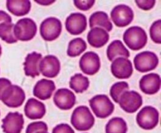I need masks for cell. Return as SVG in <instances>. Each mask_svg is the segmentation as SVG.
Instances as JSON below:
<instances>
[{
  "mask_svg": "<svg viewBox=\"0 0 161 133\" xmlns=\"http://www.w3.org/2000/svg\"><path fill=\"white\" fill-rule=\"evenodd\" d=\"M94 117L87 106H80L72 112L71 124L78 131H88L94 126Z\"/></svg>",
  "mask_w": 161,
  "mask_h": 133,
  "instance_id": "1",
  "label": "cell"
},
{
  "mask_svg": "<svg viewBox=\"0 0 161 133\" xmlns=\"http://www.w3.org/2000/svg\"><path fill=\"white\" fill-rule=\"evenodd\" d=\"M123 38L128 48L134 51H137L146 46L148 36L146 31L142 28L134 26L126 30Z\"/></svg>",
  "mask_w": 161,
  "mask_h": 133,
  "instance_id": "2",
  "label": "cell"
},
{
  "mask_svg": "<svg viewBox=\"0 0 161 133\" xmlns=\"http://www.w3.org/2000/svg\"><path fill=\"white\" fill-rule=\"evenodd\" d=\"M37 33V25L32 19L22 18L14 24V34L16 39L21 42L31 40Z\"/></svg>",
  "mask_w": 161,
  "mask_h": 133,
  "instance_id": "3",
  "label": "cell"
},
{
  "mask_svg": "<svg viewBox=\"0 0 161 133\" xmlns=\"http://www.w3.org/2000/svg\"><path fill=\"white\" fill-rule=\"evenodd\" d=\"M91 110L98 118H106L114 111V104L106 95H97L89 100Z\"/></svg>",
  "mask_w": 161,
  "mask_h": 133,
  "instance_id": "4",
  "label": "cell"
},
{
  "mask_svg": "<svg viewBox=\"0 0 161 133\" xmlns=\"http://www.w3.org/2000/svg\"><path fill=\"white\" fill-rule=\"evenodd\" d=\"M0 100L8 107H20L25 100V93L19 85L11 84L3 92Z\"/></svg>",
  "mask_w": 161,
  "mask_h": 133,
  "instance_id": "5",
  "label": "cell"
},
{
  "mask_svg": "<svg viewBox=\"0 0 161 133\" xmlns=\"http://www.w3.org/2000/svg\"><path fill=\"white\" fill-rule=\"evenodd\" d=\"M62 24L59 19L56 17H48L41 23L39 31L42 39L47 42H52L61 35Z\"/></svg>",
  "mask_w": 161,
  "mask_h": 133,
  "instance_id": "6",
  "label": "cell"
},
{
  "mask_svg": "<svg viewBox=\"0 0 161 133\" xmlns=\"http://www.w3.org/2000/svg\"><path fill=\"white\" fill-rule=\"evenodd\" d=\"M136 121L142 129H153L159 123V111L153 106H145L137 114Z\"/></svg>",
  "mask_w": 161,
  "mask_h": 133,
  "instance_id": "7",
  "label": "cell"
},
{
  "mask_svg": "<svg viewBox=\"0 0 161 133\" xmlns=\"http://www.w3.org/2000/svg\"><path fill=\"white\" fill-rule=\"evenodd\" d=\"M134 64L136 70L141 73H146L157 68L159 64V58L153 52L144 51L135 56Z\"/></svg>",
  "mask_w": 161,
  "mask_h": 133,
  "instance_id": "8",
  "label": "cell"
},
{
  "mask_svg": "<svg viewBox=\"0 0 161 133\" xmlns=\"http://www.w3.org/2000/svg\"><path fill=\"white\" fill-rule=\"evenodd\" d=\"M118 103L125 112L133 114L141 107L143 100L138 92L126 91L120 95Z\"/></svg>",
  "mask_w": 161,
  "mask_h": 133,
  "instance_id": "9",
  "label": "cell"
},
{
  "mask_svg": "<svg viewBox=\"0 0 161 133\" xmlns=\"http://www.w3.org/2000/svg\"><path fill=\"white\" fill-rule=\"evenodd\" d=\"M111 19L115 25L124 28L130 24L134 19V11L125 4H119L111 11Z\"/></svg>",
  "mask_w": 161,
  "mask_h": 133,
  "instance_id": "10",
  "label": "cell"
},
{
  "mask_svg": "<svg viewBox=\"0 0 161 133\" xmlns=\"http://www.w3.org/2000/svg\"><path fill=\"white\" fill-rule=\"evenodd\" d=\"M80 67L82 72L87 75H94L99 71L101 67L98 54L92 51L86 52L80 59Z\"/></svg>",
  "mask_w": 161,
  "mask_h": 133,
  "instance_id": "11",
  "label": "cell"
},
{
  "mask_svg": "<svg viewBox=\"0 0 161 133\" xmlns=\"http://www.w3.org/2000/svg\"><path fill=\"white\" fill-rule=\"evenodd\" d=\"M39 73L49 78H53L58 75L61 70V63L58 57L53 55H47L41 59L39 65Z\"/></svg>",
  "mask_w": 161,
  "mask_h": 133,
  "instance_id": "12",
  "label": "cell"
},
{
  "mask_svg": "<svg viewBox=\"0 0 161 133\" xmlns=\"http://www.w3.org/2000/svg\"><path fill=\"white\" fill-rule=\"evenodd\" d=\"M4 133H20L24 128V117L19 112H9L2 120Z\"/></svg>",
  "mask_w": 161,
  "mask_h": 133,
  "instance_id": "13",
  "label": "cell"
},
{
  "mask_svg": "<svg viewBox=\"0 0 161 133\" xmlns=\"http://www.w3.org/2000/svg\"><path fill=\"white\" fill-rule=\"evenodd\" d=\"M87 27L86 16L80 13H73L67 17L65 20V28L68 32L72 35L82 34Z\"/></svg>",
  "mask_w": 161,
  "mask_h": 133,
  "instance_id": "14",
  "label": "cell"
},
{
  "mask_svg": "<svg viewBox=\"0 0 161 133\" xmlns=\"http://www.w3.org/2000/svg\"><path fill=\"white\" fill-rule=\"evenodd\" d=\"M111 72L117 79H127L133 74L132 63L127 58H116L111 64Z\"/></svg>",
  "mask_w": 161,
  "mask_h": 133,
  "instance_id": "15",
  "label": "cell"
},
{
  "mask_svg": "<svg viewBox=\"0 0 161 133\" xmlns=\"http://www.w3.org/2000/svg\"><path fill=\"white\" fill-rule=\"evenodd\" d=\"M75 94L68 89H59L55 92L53 96V103L59 109L62 110H69L75 104Z\"/></svg>",
  "mask_w": 161,
  "mask_h": 133,
  "instance_id": "16",
  "label": "cell"
},
{
  "mask_svg": "<svg viewBox=\"0 0 161 133\" xmlns=\"http://www.w3.org/2000/svg\"><path fill=\"white\" fill-rule=\"evenodd\" d=\"M160 76L158 74L149 73L144 75L139 81L140 89L147 95H154L160 91Z\"/></svg>",
  "mask_w": 161,
  "mask_h": 133,
  "instance_id": "17",
  "label": "cell"
},
{
  "mask_svg": "<svg viewBox=\"0 0 161 133\" xmlns=\"http://www.w3.org/2000/svg\"><path fill=\"white\" fill-rule=\"evenodd\" d=\"M25 114L31 120L41 119L46 114V106L35 98H30L25 106Z\"/></svg>",
  "mask_w": 161,
  "mask_h": 133,
  "instance_id": "18",
  "label": "cell"
},
{
  "mask_svg": "<svg viewBox=\"0 0 161 133\" xmlns=\"http://www.w3.org/2000/svg\"><path fill=\"white\" fill-rule=\"evenodd\" d=\"M55 89L56 86L52 80L41 79L33 88V95L39 100H48L52 96Z\"/></svg>",
  "mask_w": 161,
  "mask_h": 133,
  "instance_id": "19",
  "label": "cell"
},
{
  "mask_svg": "<svg viewBox=\"0 0 161 133\" xmlns=\"http://www.w3.org/2000/svg\"><path fill=\"white\" fill-rule=\"evenodd\" d=\"M42 59V54L36 52H32L27 55L24 62V70L26 76L36 78L40 74L39 65Z\"/></svg>",
  "mask_w": 161,
  "mask_h": 133,
  "instance_id": "20",
  "label": "cell"
},
{
  "mask_svg": "<svg viewBox=\"0 0 161 133\" xmlns=\"http://www.w3.org/2000/svg\"><path fill=\"white\" fill-rule=\"evenodd\" d=\"M109 40V34L101 28H91L87 34V42L94 48H102Z\"/></svg>",
  "mask_w": 161,
  "mask_h": 133,
  "instance_id": "21",
  "label": "cell"
},
{
  "mask_svg": "<svg viewBox=\"0 0 161 133\" xmlns=\"http://www.w3.org/2000/svg\"><path fill=\"white\" fill-rule=\"evenodd\" d=\"M89 25L91 28L100 27L101 28L105 29L107 32L113 30V23L110 21L108 14L103 11H97L92 13L90 17Z\"/></svg>",
  "mask_w": 161,
  "mask_h": 133,
  "instance_id": "22",
  "label": "cell"
},
{
  "mask_svg": "<svg viewBox=\"0 0 161 133\" xmlns=\"http://www.w3.org/2000/svg\"><path fill=\"white\" fill-rule=\"evenodd\" d=\"M31 4L28 0H8L6 2V8L13 15L16 17H23L27 15L31 10Z\"/></svg>",
  "mask_w": 161,
  "mask_h": 133,
  "instance_id": "23",
  "label": "cell"
},
{
  "mask_svg": "<svg viewBox=\"0 0 161 133\" xmlns=\"http://www.w3.org/2000/svg\"><path fill=\"white\" fill-rule=\"evenodd\" d=\"M107 57L110 61H113L119 57L128 58L130 53L128 49L124 46V43L120 40H115L108 45L107 48Z\"/></svg>",
  "mask_w": 161,
  "mask_h": 133,
  "instance_id": "24",
  "label": "cell"
},
{
  "mask_svg": "<svg viewBox=\"0 0 161 133\" xmlns=\"http://www.w3.org/2000/svg\"><path fill=\"white\" fill-rule=\"evenodd\" d=\"M69 86L74 92L77 93H83L89 88V78L85 77L82 74H75L71 78Z\"/></svg>",
  "mask_w": 161,
  "mask_h": 133,
  "instance_id": "25",
  "label": "cell"
},
{
  "mask_svg": "<svg viewBox=\"0 0 161 133\" xmlns=\"http://www.w3.org/2000/svg\"><path fill=\"white\" fill-rule=\"evenodd\" d=\"M127 122L122 117H113L105 125V133H127Z\"/></svg>",
  "mask_w": 161,
  "mask_h": 133,
  "instance_id": "26",
  "label": "cell"
},
{
  "mask_svg": "<svg viewBox=\"0 0 161 133\" xmlns=\"http://www.w3.org/2000/svg\"><path fill=\"white\" fill-rule=\"evenodd\" d=\"M87 48L86 42L81 38H75L69 42L67 54L70 57H76L81 55Z\"/></svg>",
  "mask_w": 161,
  "mask_h": 133,
  "instance_id": "27",
  "label": "cell"
},
{
  "mask_svg": "<svg viewBox=\"0 0 161 133\" xmlns=\"http://www.w3.org/2000/svg\"><path fill=\"white\" fill-rule=\"evenodd\" d=\"M14 24L13 23H3L0 24V38L8 44L17 42L14 34Z\"/></svg>",
  "mask_w": 161,
  "mask_h": 133,
  "instance_id": "28",
  "label": "cell"
},
{
  "mask_svg": "<svg viewBox=\"0 0 161 133\" xmlns=\"http://www.w3.org/2000/svg\"><path fill=\"white\" fill-rule=\"evenodd\" d=\"M129 89L128 83L126 81H119L112 85L111 89H110V95L111 98L113 99V101L115 103L119 102V99L120 95L124 93V92L127 91Z\"/></svg>",
  "mask_w": 161,
  "mask_h": 133,
  "instance_id": "29",
  "label": "cell"
},
{
  "mask_svg": "<svg viewBox=\"0 0 161 133\" xmlns=\"http://www.w3.org/2000/svg\"><path fill=\"white\" fill-rule=\"evenodd\" d=\"M150 38L155 43L161 44V20L153 22L149 29Z\"/></svg>",
  "mask_w": 161,
  "mask_h": 133,
  "instance_id": "30",
  "label": "cell"
},
{
  "mask_svg": "<svg viewBox=\"0 0 161 133\" xmlns=\"http://www.w3.org/2000/svg\"><path fill=\"white\" fill-rule=\"evenodd\" d=\"M48 127L43 121L31 122L26 128V133H36L39 131H47Z\"/></svg>",
  "mask_w": 161,
  "mask_h": 133,
  "instance_id": "31",
  "label": "cell"
},
{
  "mask_svg": "<svg viewBox=\"0 0 161 133\" xmlns=\"http://www.w3.org/2000/svg\"><path fill=\"white\" fill-rule=\"evenodd\" d=\"M74 5L77 9H80L83 11L89 10L91 8L93 7V6L95 3L94 0H86V1H81V0H75L73 2Z\"/></svg>",
  "mask_w": 161,
  "mask_h": 133,
  "instance_id": "32",
  "label": "cell"
},
{
  "mask_svg": "<svg viewBox=\"0 0 161 133\" xmlns=\"http://www.w3.org/2000/svg\"><path fill=\"white\" fill-rule=\"evenodd\" d=\"M135 3L140 9L145 11H148L154 7L156 1H154V0H142H142H136Z\"/></svg>",
  "mask_w": 161,
  "mask_h": 133,
  "instance_id": "33",
  "label": "cell"
},
{
  "mask_svg": "<svg viewBox=\"0 0 161 133\" xmlns=\"http://www.w3.org/2000/svg\"><path fill=\"white\" fill-rule=\"evenodd\" d=\"M52 133H75L73 128L68 124H59L53 128Z\"/></svg>",
  "mask_w": 161,
  "mask_h": 133,
  "instance_id": "34",
  "label": "cell"
},
{
  "mask_svg": "<svg viewBox=\"0 0 161 133\" xmlns=\"http://www.w3.org/2000/svg\"><path fill=\"white\" fill-rule=\"evenodd\" d=\"M11 81L9 79L5 78H0V99H1V95L3 92H4L5 89L8 87V86L11 85Z\"/></svg>",
  "mask_w": 161,
  "mask_h": 133,
  "instance_id": "35",
  "label": "cell"
},
{
  "mask_svg": "<svg viewBox=\"0 0 161 133\" xmlns=\"http://www.w3.org/2000/svg\"><path fill=\"white\" fill-rule=\"evenodd\" d=\"M3 23H12V18L7 13L0 10V24Z\"/></svg>",
  "mask_w": 161,
  "mask_h": 133,
  "instance_id": "36",
  "label": "cell"
},
{
  "mask_svg": "<svg viewBox=\"0 0 161 133\" xmlns=\"http://www.w3.org/2000/svg\"><path fill=\"white\" fill-rule=\"evenodd\" d=\"M36 2L37 3H39L40 5H45V6L50 5V4H52V3H55V1H38V0H36Z\"/></svg>",
  "mask_w": 161,
  "mask_h": 133,
  "instance_id": "37",
  "label": "cell"
},
{
  "mask_svg": "<svg viewBox=\"0 0 161 133\" xmlns=\"http://www.w3.org/2000/svg\"><path fill=\"white\" fill-rule=\"evenodd\" d=\"M1 55H2V46L1 45H0V56H1Z\"/></svg>",
  "mask_w": 161,
  "mask_h": 133,
  "instance_id": "38",
  "label": "cell"
},
{
  "mask_svg": "<svg viewBox=\"0 0 161 133\" xmlns=\"http://www.w3.org/2000/svg\"><path fill=\"white\" fill-rule=\"evenodd\" d=\"M36 133H48L47 131H39V132H36Z\"/></svg>",
  "mask_w": 161,
  "mask_h": 133,
  "instance_id": "39",
  "label": "cell"
}]
</instances>
